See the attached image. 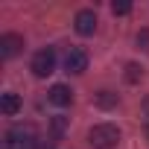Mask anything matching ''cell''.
Here are the masks:
<instances>
[{
	"mask_svg": "<svg viewBox=\"0 0 149 149\" xmlns=\"http://www.w3.org/2000/svg\"><path fill=\"white\" fill-rule=\"evenodd\" d=\"M88 140H91L94 149H114L120 143V129L114 123H97L88 132Z\"/></svg>",
	"mask_w": 149,
	"mask_h": 149,
	"instance_id": "obj_1",
	"label": "cell"
},
{
	"mask_svg": "<svg viewBox=\"0 0 149 149\" xmlns=\"http://www.w3.org/2000/svg\"><path fill=\"white\" fill-rule=\"evenodd\" d=\"M35 143H38V137H35V129L29 123L6 132V149H35Z\"/></svg>",
	"mask_w": 149,
	"mask_h": 149,
	"instance_id": "obj_2",
	"label": "cell"
},
{
	"mask_svg": "<svg viewBox=\"0 0 149 149\" xmlns=\"http://www.w3.org/2000/svg\"><path fill=\"white\" fill-rule=\"evenodd\" d=\"M53 70H56V50H53V47L38 50V53L32 56V73H35L38 79H44V76H50Z\"/></svg>",
	"mask_w": 149,
	"mask_h": 149,
	"instance_id": "obj_3",
	"label": "cell"
},
{
	"mask_svg": "<svg viewBox=\"0 0 149 149\" xmlns=\"http://www.w3.org/2000/svg\"><path fill=\"white\" fill-rule=\"evenodd\" d=\"M64 70L67 73H85L88 70V53L82 47H70V53L64 56Z\"/></svg>",
	"mask_w": 149,
	"mask_h": 149,
	"instance_id": "obj_4",
	"label": "cell"
},
{
	"mask_svg": "<svg viewBox=\"0 0 149 149\" xmlns=\"http://www.w3.org/2000/svg\"><path fill=\"white\" fill-rule=\"evenodd\" d=\"M24 50V38L18 32H6V35H0V56L3 58H12Z\"/></svg>",
	"mask_w": 149,
	"mask_h": 149,
	"instance_id": "obj_5",
	"label": "cell"
},
{
	"mask_svg": "<svg viewBox=\"0 0 149 149\" xmlns=\"http://www.w3.org/2000/svg\"><path fill=\"white\" fill-rule=\"evenodd\" d=\"M73 26H76L79 35H94V29H97V15H94V9H82V12H76Z\"/></svg>",
	"mask_w": 149,
	"mask_h": 149,
	"instance_id": "obj_6",
	"label": "cell"
},
{
	"mask_svg": "<svg viewBox=\"0 0 149 149\" xmlns=\"http://www.w3.org/2000/svg\"><path fill=\"white\" fill-rule=\"evenodd\" d=\"M47 100H50L53 105H70V102H73V91H70L67 85H53V88L47 91Z\"/></svg>",
	"mask_w": 149,
	"mask_h": 149,
	"instance_id": "obj_7",
	"label": "cell"
},
{
	"mask_svg": "<svg viewBox=\"0 0 149 149\" xmlns=\"http://www.w3.org/2000/svg\"><path fill=\"white\" fill-rule=\"evenodd\" d=\"M18 111H21V97H18V94H12V91H6L3 97H0V114L15 117Z\"/></svg>",
	"mask_w": 149,
	"mask_h": 149,
	"instance_id": "obj_8",
	"label": "cell"
},
{
	"mask_svg": "<svg viewBox=\"0 0 149 149\" xmlns=\"http://www.w3.org/2000/svg\"><path fill=\"white\" fill-rule=\"evenodd\" d=\"M67 126H70V120H67V117H61V114H56V117L50 120V134H53L56 140H61V137H64V132H67Z\"/></svg>",
	"mask_w": 149,
	"mask_h": 149,
	"instance_id": "obj_9",
	"label": "cell"
},
{
	"mask_svg": "<svg viewBox=\"0 0 149 149\" xmlns=\"http://www.w3.org/2000/svg\"><path fill=\"white\" fill-rule=\"evenodd\" d=\"M94 102H97L100 108H114V105H117V94H114V91H100V94L94 97Z\"/></svg>",
	"mask_w": 149,
	"mask_h": 149,
	"instance_id": "obj_10",
	"label": "cell"
},
{
	"mask_svg": "<svg viewBox=\"0 0 149 149\" xmlns=\"http://www.w3.org/2000/svg\"><path fill=\"white\" fill-rule=\"evenodd\" d=\"M140 79V67L132 61V64H126V82H137Z\"/></svg>",
	"mask_w": 149,
	"mask_h": 149,
	"instance_id": "obj_11",
	"label": "cell"
},
{
	"mask_svg": "<svg viewBox=\"0 0 149 149\" xmlns=\"http://www.w3.org/2000/svg\"><path fill=\"white\" fill-rule=\"evenodd\" d=\"M111 12H114V15H129V12H132V3H126V0L111 3Z\"/></svg>",
	"mask_w": 149,
	"mask_h": 149,
	"instance_id": "obj_12",
	"label": "cell"
},
{
	"mask_svg": "<svg viewBox=\"0 0 149 149\" xmlns=\"http://www.w3.org/2000/svg\"><path fill=\"white\" fill-rule=\"evenodd\" d=\"M35 149H56V137H53V134H47V137H38Z\"/></svg>",
	"mask_w": 149,
	"mask_h": 149,
	"instance_id": "obj_13",
	"label": "cell"
},
{
	"mask_svg": "<svg viewBox=\"0 0 149 149\" xmlns=\"http://www.w3.org/2000/svg\"><path fill=\"white\" fill-rule=\"evenodd\" d=\"M137 47L149 50V29H140V32H137Z\"/></svg>",
	"mask_w": 149,
	"mask_h": 149,
	"instance_id": "obj_14",
	"label": "cell"
},
{
	"mask_svg": "<svg viewBox=\"0 0 149 149\" xmlns=\"http://www.w3.org/2000/svg\"><path fill=\"white\" fill-rule=\"evenodd\" d=\"M146 137H149V123H146Z\"/></svg>",
	"mask_w": 149,
	"mask_h": 149,
	"instance_id": "obj_15",
	"label": "cell"
}]
</instances>
